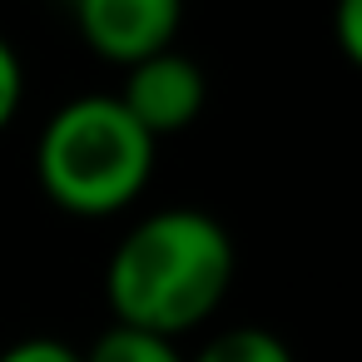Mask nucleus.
Returning a JSON list of instances; mask_svg holds the SVG:
<instances>
[{
	"mask_svg": "<svg viewBox=\"0 0 362 362\" xmlns=\"http://www.w3.org/2000/svg\"><path fill=\"white\" fill-rule=\"evenodd\" d=\"M75 25L95 55L134 70V65L174 50L184 11H179V0H80Z\"/></svg>",
	"mask_w": 362,
	"mask_h": 362,
	"instance_id": "7ed1b4c3",
	"label": "nucleus"
},
{
	"mask_svg": "<svg viewBox=\"0 0 362 362\" xmlns=\"http://www.w3.org/2000/svg\"><path fill=\"white\" fill-rule=\"evenodd\" d=\"M80 362H184V352H179L169 337H154V332L110 322V327L90 342V352H80Z\"/></svg>",
	"mask_w": 362,
	"mask_h": 362,
	"instance_id": "423d86ee",
	"label": "nucleus"
},
{
	"mask_svg": "<svg viewBox=\"0 0 362 362\" xmlns=\"http://www.w3.org/2000/svg\"><path fill=\"white\" fill-rule=\"evenodd\" d=\"M0 362H80V347H70L60 337H21L0 352Z\"/></svg>",
	"mask_w": 362,
	"mask_h": 362,
	"instance_id": "6e6552de",
	"label": "nucleus"
},
{
	"mask_svg": "<svg viewBox=\"0 0 362 362\" xmlns=\"http://www.w3.org/2000/svg\"><path fill=\"white\" fill-rule=\"evenodd\" d=\"M184 362H298V357H293V347H288L278 332L243 322V327L214 332V337L204 342V352H199V357H184Z\"/></svg>",
	"mask_w": 362,
	"mask_h": 362,
	"instance_id": "39448f33",
	"label": "nucleus"
},
{
	"mask_svg": "<svg viewBox=\"0 0 362 362\" xmlns=\"http://www.w3.org/2000/svg\"><path fill=\"white\" fill-rule=\"evenodd\" d=\"M238 273L228 228L204 209H159L139 218L105 263V303L115 322L179 337L218 313Z\"/></svg>",
	"mask_w": 362,
	"mask_h": 362,
	"instance_id": "f257e3e1",
	"label": "nucleus"
},
{
	"mask_svg": "<svg viewBox=\"0 0 362 362\" xmlns=\"http://www.w3.org/2000/svg\"><path fill=\"white\" fill-rule=\"evenodd\" d=\"M337 40L347 60H362V0H342L337 6Z\"/></svg>",
	"mask_w": 362,
	"mask_h": 362,
	"instance_id": "1a4fd4ad",
	"label": "nucleus"
},
{
	"mask_svg": "<svg viewBox=\"0 0 362 362\" xmlns=\"http://www.w3.org/2000/svg\"><path fill=\"white\" fill-rule=\"evenodd\" d=\"M204 100H209V80H204V65L189 60L184 50H164L144 65L129 70L124 90H119V105L134 115V124L159 144L164 134H179L189 129L199 115H204Z\"/></svg>",
	"mask_w": 362,
	"mask_h": 362,
	"instance_id": "20e7f679",
	"label": "nucleus"
},
{
	"mask_svg": "<svg viewBox=\"0 0 362 362\" xmlns=\"http://www.w3.org/2000/svg\"><path fill=\"white\" fill-rule=\"evenodd\" d=\"M154 149L119 95H75L40 129L35 179L75 218H115L149 189Z\"/></svg>",
	"mask_w": 362,
	"mask_h": 362,
	"instance_id": "f03ea898",
	"label": "nucleus"
},
{
	"mask_svg": "<svg viewBox=\"0 0 362 362\" xmlns=\"http://www.w3.org/2000/svg\"><path fill=\"white\" fill-rule=\"evenodd\" d=\"M21 100H25V65H21L16 45L0 35V134H6L11 119L21 115Z\"/></svg>",
	"mask_w": 362,
	"mask_h": 362,
	"instance_id": "0eeeda50",
	"label": "nucleus"
}]
</instances>
